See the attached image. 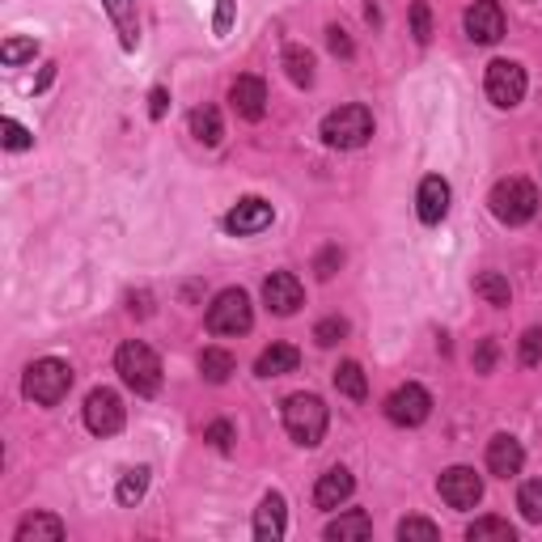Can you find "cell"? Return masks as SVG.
I'll list each match as a JSON object with an SVG mask.
<instances>
[{
	"label": "cell",
	"instance_id": "7a4b0ae2",
	"mask_svg": "<svg viewBox=\"0 0 542 542\" xmlns=\"http://www.w3.org/2000/svg\"><path fill=\"white\" fill-rule=\"evenodd\" d=\"M284 428L305 449L322 445V437H327V403L318 394H293V399H284Z\"/></svg>",
	"mask_w": 542,
	"mask_h": 542
},
{
	"label": "cell",
	"instance_id": "74e56055",
	"mask_svg": "<svg viewBox=\"0 0 542 542\" xmlns=\"http://www.w3.org/2000/svg\"><path fill=\"white\" fill-rule=\"evenodd\" d=\"M204 441H212L216 449H229V445H233V424H229V420L208 424V428H204Z\"/></svg>",
	"mask_w": 542,
	"mask_h": 542
},
{
	"label": "cell",
	"instance_id": "8fae6325",
	"mask_svg": "<svg viewBox=\"0 0 542 542\" xmlns=\"http://www.w3.org/2000/svg\"><path fill=\"white\" fill-rule=\"evenodd\" d=\"M466 39L483 43V47L504 39V9L496 0H475V5L466 9Z\"/></svg>",
	"mask_w": 542,
	"mask_h": 542
},
{
	"label": "cell",
	"instance_id": "1f68e13d",
	"mask_svg": "<svg viewBox=\"0 0 542 542\" xmlns=\"http://www.w3.org/2000/svg\"><path fill=\"white\" fill-rule=\"evenodd\" d=\"M348 335V322L343 318H322L318 327H314V339H318V348H335V343Z\"/></svg>",
	"mask_w": 542,
	"mask_h": 542
},
{
	"label": "cell",
	"instance_id": "52a82bcc",
	"mask_svg": "<svg viewBox=\"0 0 542 542\" xmlns=\"http://www.w3.org/2000/svg\"><path fill=\"white\" fill-rule=\"evenodd\" d=\"M487 98H492L500 111H513V106L526 98V68L517 60H492L487 64Z\"/></svg>",
	"mask_w": 542,
	"mask_h": 542
},
{
	"label": "cell",
	"instance_id": "4dcf8cb0",
	"mask_svg": "<svg viewBox=\"0 0 542 542\" xmlns=\"http://www.w3.org/2000/svg\"><path fill=\"white\" fill-rule=\"evenodd\" d=\"M34 51H39V43H34V39H5V43H0V60L22 64V60H34Z\"/></svg>",
	"mask_w": 542,
	"mask_h": 542
},
{
	"label": "cell",
	"instance_id": "b9f144b4",
	"mask_svg": "<svg viewBox=\"0 0 542 542\" xmlns=\"http://www.w3.org/2000/svg\"><path fill=\"white\" fill-rule=\"evenodd\" d=\"M149 102H153V106H149V115H153V119H161V115H166V102H170V94H166V89H161V85H157Z\"/></svg>",
	"mask_w": 542,
	"mask_h": 542
},
{
	"label": "cell",
	"instance_id": "d4e9b609",
	"mask_svg": "<svg viewBox=\"0 0 542 542\" xmlns=\"http://www.w3.org/2000/svg\"><path fill=\"white\" fill-rule=\"evenodd\" d=\"M284 68H288V81L293 85H314V56L305 47H284Z\"/></svg>",
	"mask_w": 542,
	"mask_h": 542
},
{
	"label": "cell",
	"instance_id": "ba28073f",
	"mask_svg": "<svg viewBox=\"0 0 542 542\" xmlns=\"http://www.w3.org/2000/svg\"><path fill=\"white\" fill-rule=\"evenodd\" d=\"M123 420H128V411H123V399L115 390H89L85 399V428L94 432V437H115V432L123 428Z\"/></svg>",
	"mask_w": 542,
	"mask_h": 542
},
{
	"label": "cell",
	"instance_id": "30bf717a",
	"mask_svg": "<svg viewBox=\"0 0 542 542\" xmlns=\"http://www.w3.org/2000/svg\"><path fill=\"white\" fill-rule=\"evenodd\" d=\"M437 492H441V500L449 504V509H475V504L483 500V479L471 471V466H449V471L441 475V483H437Z\"/></svg>",
	"mask_w": 542,
	"mask_h": 542
},
{
	"label": "cell",
	"instance_id": "44dd1931",
	"mask_svg": "<svg viewBox=\"0 0 542 542\" xmlns=\"http://www.w3.org/2000/svg\"><path fill=\"white\" fill-rule=\"evenodd\" d=\"M238 369V360H233L225 348H204V356H200V373H204V382H212V386H221V382H229V373Z\"/></svg>",
	"mask_w": 542,
	"mask_h": 542
},
{
	"label": "cell",
	"instance_id": "7402d4cb",
	"mask_svg": "<svg viewBox=\"0 0 542 542\" xmlns=\"http://www.w3.org/2000/svg\"><path fill=\"white\" fill-rule=\"evenodd\" d=\"M191 136L200 144H221L225 128H221V115H216V106H200V111H191Z\"/></svg>",
	"mask_w": 542,
	"mask_h": 542
},
{
	"label": "cell",
	"instance_id": "60d3db41",
	"mask_svg": "<svg viewBox=\"0 0 542 542\" xmlns=\"http://www.w3.org/2000/svg\"><path fill=\"white\" fill-rule=\"evenodd\" d=\"M229 26H233V0H216V34H229Z\"/></svg>",
	"mask_w": 542,
	"mask_h": 542
},
{
	"label": "cell",
	"instance_id": "9a60e30c",
	"mask_svg": "<svg viewBox=\"0 0 542 542\" xmlns=\"http://www.w3.org/2000/svg\"><path fill=\"white\" fill-rule=\"evenodd\" d=\"M415 212H420L424 225H441L449 212V183L441 174H428L420 183V195H415Z\"/></svg>",
	"mask_w": 542,
	"mask_h": 542
},
{
	"label": "cell",
	"instance_id": "484cf974",
	"mask_svg": "<svg viewBox=\"0 0 542 542\" xmlns=\"http://www.w3.org/2000/svg\"><path fill=\"white\" fill-rule=\"evenodd\" d=\"M106 5V13L115 17V26H119V34H123V47H136L140 43V34H136V13H132V0H102Z\"/></svg>",
	"mask_w": 542,
	"mask_h": 542
},
{
	"label": "cell",
	"instance_id": "8992f818",
	"mask_svg": "<svg viewBox=\"0 0 542 542\" xmlns=\"http://www.w3.org/2000/svg\"><path fill=\"white\" fill-rule=\"evenodd\" d=\"M255 327V305L242 288H225L216 293V301L208 305V331L212 335H246Z\"/></svg>",
	"mask_w": 542,
	"mask_h": 542
},
{
	"label": "cell",
	"instance_id": "ac0fdd59",
	"mask_svg": "<svg viewBox=\"0 0 542 542\" xmlns=\"http://www.w3.org/2000/svg\"><path fill=\"white\" fill-rule=\"evenodd\" d=\"M352 487H356V479H352L348 466H331L314 487V504L318 509H339V504L352 496Z\"/></svg>",
	"mask_w": 542,
	"mask_h": 542
},
{
	"label": "cell",
	"instance_id": "ffe728a7",
	"mask_svg": "<svg viewBox=\"0 0 542 542\" xmlns=\"http://www.w3.org/2000/svg\"><path fill=\"white\" fill-rule=\"evenodd\" d=\"M64 538V521L51 513H30L17 526V542H60Z\"/></svg>",
	"mask_w": 542,
	"mask_h": 542
},
{
	"label": "cell",
	"instance_id": "5bb4252c",
	"mask_svg": "<svg viewBox=\"0 0 542 542\" xmlns=\"http://www.w3.org/2000/svg\"><path fill=\"white\" fill-rule=\"evenodd\" d=\"M521 466H526V449H521L517 437H492V445H487V471H492L496 479H513L521 475Z\"/></svg>",
	"mask_w": 542,
	"mask_h": 542
},
{
	"label": "cell",
	"instance_id": "5b68a950",
	"mask_svg": "<svg viewBox=\"0 0 542 542\" xmlns=\"http://www.w3.org/2000/svg\"><path fill=\"white\" fill-rule=\"evenodd\" d=\"M492 216L500 225H526L538 212V191L526 183V178H504V183L492 187Z\"/></svg>",
	"mask_w": 542,
	"mask_h": 542
},
{
	"label": "cell",
	"instance_id": "4fadbf2b",
	"mask_svg": "<svg viewBox=\"0 0 542 542\" xmlns=\"http://www.w3.org/2000/svg\"><path fill=\"white\" fill-rule=\"evenodd\" d=\"M263 301H267V310H276V314H297L301 310V301H305V288L301 280L293 276V271H271V276L263 280Z\"/></svg>",
	"mask_w": 542,
	"mask_h": 542
},
{
	"label": "cell",
	"instance_id": "836d02e7",
	"mask_svg": "<svg viewBox=\"0 0 542 542\" xmlns=\"http://www.w3.org/2000/svg\"><path fill=\"white\" fill-rule=\"evenodd\" d=\"M411 34H415V43H428V39H432L428 0H415V5H411Z\"/></svg>",
	"mask_w": 542,
	"mask_h": 542
},
{
	"label": "cell",
	"instance_id": "9c48e42d",
	"mask_svg": "<svg viewBox=\"0 0 542 542\" xmlns=\"http://www.w3.org/2000/svg\"><path fill=\"white\" fill-rule=\"evenodd\" d=\"M428 411H432V394L424 386H399L386 399V415H390V424H399V428H415V424H424L428 420Z\"/></svg>",
	"mask_w": 542,
	"mask_h": 542
},
{
	"label": "cell",
	"instance_id": "6da1fadb",
	"mask_svg": "<svg viewBox=\"0 0 542 542\" xmlns=\"http://www.w3.org/2000/svg\"><path fill=\"white\" fill-rule=\"evenodd\" d=\"M115 373L123 377V386L140 394V399H153V394L161 390V360H157V352L149 348V343H140V339H128L119 348Z\"/></svg>",
	"mask_w": 542,
	"mask_h": 542
},
{
	"label": "cell",
	"instance_id": "f35d334b",
	"mask_svg": "<svg viewBox=\"0 0 542 542\" xmlns=\"http://www.w3.org/2000/svg\"><path fill=\"white\" fill-rule=\"evenodd\" d=\"M492 365H496V339H483L475 352V373H492Z\"/></svg>",
	"mask_w": 542,
	"mask_h": 542
},
{
	"label": "cell",
	"instance_id": "3957f363",
	"mask_svg": "<svg viewBox=\"0 0 542 542\" xmlns=\"http://www.w3.org/2000/svg\"><path fill=\"white\" fill-rule=\"evenodd\" d=\"M68 390H72V369L56 356L34 360V365L26 369V377H22V394L30 403H39V407H56Z\"/></svg>",
	"mask_w": 542,
	"mask_h": 542
},
{
	"label": "cell",
	"instance_id": "f546056e",
	"mask_svg": "<svg viewBox=\"0 0 542 542\" xmlns=\"http://www.w3.org/2000/svg\"><path fill=\"white\" fill-rule=\"evenodd\" d=\"M517 509H521V517H526V521L542 526V479L521 483V492H517Z\"/></svg>",
	"mask_w": 542,
	"mask_h": 542
},
{
	"label": "cell",
	"instance_id": "4316f807",
	"mask_svg": "<svg viewBox=\"0 0 542 542\" xmlns=\"http://www.w3.org/2000/svg\"><path fill=\"white\" fill-rule=\"evenodd\" d=\"M466 538H471V542H483V538L513 542V538H517V530H513L504 517H479V521H471V526H466Z\"/></svg>",
	"mask_w": 542,
	"mask_h": 542
},
{
	"label": "cell",
	"instance_id": "277c9868",
	"mask_svg": "<svg viewBox=\"0 0 542 542\" xmlns=\"http://www.w3.org/2000/svg\"><path fill=\"white\" fill-rule=\"evenodd\" d=\"M373 136V111L369 106H339L322 119V140L331 144V149H360Z\"/></svg>",
	"mask_w": 542,
	"mask_h": 542
},
{
	"label": "cell",
	"instance_id": "d590c367",
	"mask_svg": "<svg viewBox=\"0 0 542 542\" xmlns=\"http://www.w3.org/2000/svg\"><path fill=\"white\" fill-rule=\"evenodd\" d=\"M521 365H542V331L538 327H530L526 335H521Z\"/></svg>",
	"mask_w": 542,
	"mask_h": 542
},
{
	"label": "cell",
	"instance_id": "d6986e66",
	"mask_svg": "<svg viewBox=\"0 0 542 542\" xmlns=\"http://www.w3.org/2000/svg\"><path fill=\"white\" fill-rule=\"evenodd\" d=\"M297 365H301V352L293 348V343H271V348L259 352L255 373L259 377H284V373H297Z\"/></svg>",
	"mask_w": 542,
	"mask_h": 542
},
{
	"label": "cell",
	"instance_id": "83f0119b",
	"mask_svg": "<svg viewBox=\"0 0 542 542\" xmlns=\"http://www.w3.org/2000/svg\"><path fill=\"white\" fill-rule=\"evenodd\" d=\"M149 466H136V471H128V475H123L119 479V504H128V509H132V504H140L144 500V492H149Z\"/></svg>",
	"mask_w": 542,
	"mask_h": 542
},
{
	"label": "cell",
	"instance_id": "8d00e7d4",
	"mask_svg": "<svg viewBox=\"0 0 542 542\" xmlns=\"http://www.w3.org/2000/svg\"><path fill=\"white\" fill-rule=\"evenodd\" d=\"M339 263H343V255H339V246H331V250H322V255L314 259V271H318V280H331L335 271H339Z\"/></svg>",
	"mask_w": 542,
	"mask_h": 542
},
{
	"label": "cell",
	"instance_id": "7c38bea8",
	"mask_svg": "<svg viewBox=\"0 0 542 542\" xmlns=\"http://www.w3.org/2000/svg\"><path fill=\"white\" fill-rule=\"evenodd\" d=\"M271 204L267 200H259V195H246V200H238L229 208V216H225V229L233 233V238H250V233H263L267 225H271Z\"/></svg>",
	"mask_w": 542,
	"mask_h": 542
},
{
	"label": "cell",
	"instance_id": "2e32d148",
	"mask_svg": "<svg viewBox=\"0 0 542 542\" xmlns=\"http://www.w3.org/2000/svg\"><path fill=\"white\" fill-rule=\"evenodd\" d=\"M229 102H233V111H238L242 119L255 123L267 111V85L259 77H238L229 85Z\"/></svg>",
	"mask_w": 542,
	"mask_h": 542
},
{
	"label": "cell",
	"instance_id": "e575fe53",
	"mask_svg": "<svg viewBox=\"0 0 542 542\" xmlns=\"http://www.w3.org/2000/svg\"><path fill=\"white\" fill-rule=\"evenodd\" d=\"M0 132H5V149H13V153H22V149H30V144H34V136L17 119H5V123H0Z\"/></svg>",
	"mask_w": 542,
	"mask_h": 542
},
{
	"label": "cell",
	"instance_id": "ab89813d",
	"mask_svg": "<svg viewBox=\"0 0 542 542\" xmlns=\"http://www.w3.org/2000/svg\"><path fill=\"white\" fill-rule=\"evenodd\" d=\"M327 43H331V51H335V56H343V60L352 56V39H348V30L331 26V30H327Z\"/></svg>",
	"mask_w": 542,
	"mask_h": 542
},
{
	"label": "cell",
	"instance_id": "cb8c5ba5",
	"mask_svg": "<svg viewBox=\"0 0 542 542\" xmlns=\"http://www.w3.org/2000/svg\"><path fill=\"white\" fill-rule=\"evenodd\" d=\"M335 390L339 394H348V399H365V394H369V382H365V369H360L356 365V360H343V365L335 369Z\"/></svg>",
	"mask_w": 542,
	"mask_h": 542
},
{
	"label": "cell",
	"instance_id": "d6a6232c",
	"mask_svg": "<svg viewBox=\"0 0 542 542\" xmlns=\"http://www.w3.org/2000/svg\"><path fill=\"white\" fill-rule=\"evenodd\" d=\"M399 538H403V542H407V538H428V542H437L441 530L432 526V521H424V517H407V521H399Z\"/></svg>",
	"mask_w": 542,
	"mask_h": 542
},
{
	"label": "cell",
	"instance_id": "f1b7e54d",
	"mask_svg": "<svg viewBox=\"0 0 542 542\" xmlns=\"http://www.w3.org/2000/svg\"><path fill=\"white\" fill-rule=\"evenodd\" d=\"M475 293L487 305H509V280H504L500 271H479V276H475Z\"/></svg>",
	"mask_w": 542,
	"mask_h": 542
},
{
	"label": "cell",
	"instance_id": "e0dca14e",
	"mask_svg": "<svg viewBox=\"0 0 542 542\" xmlns=\"http://www.w3.org/2000/svg\"><path fill=\"white\" fill-rule=\"evenodd\" d=\"M284 530H288L284 496L280 492H267L263 504H259V513H255V538L259 542H276V538H284Z\"/></svg>",
	"mask_w": 542,
	"mask_h": 542
},
{
	"label": "cell",
	"instance_id": "603a6c76",
	"mask_svg": "<svg viewBox=\"0 0 542 542\" xmlns=\"http://www.w3.org/2000/svg\"><path fill=\"white\" fill-rule=\"evenodd\" d=\"M369 534H373V521H369V513H360V509L335 517L331 526H327V538H335V542H343V538H369Z\"/></svg>",
	"mask_w": 542,
	"mask_h": 542
}]
</instances>
